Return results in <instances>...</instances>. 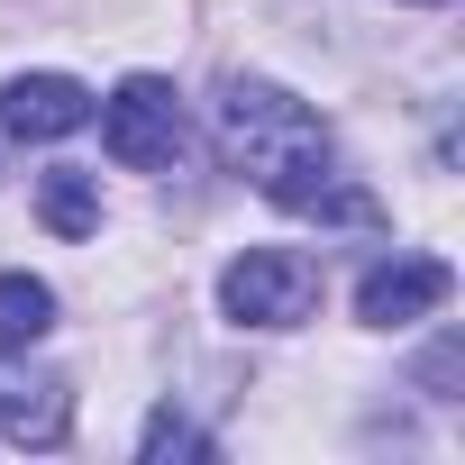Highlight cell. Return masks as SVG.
<instances>
[{
    "mask_svg": "<svg viewBox=\"0 0 465 465\" xmlns=\"http://www.w3.org/2000/svg\"><path fill=\"white\" fill-rule=\"evenodd\" d=\"M219 155L238 164L274 210H320V219H374L365 192H347L329 173V128L311 101H292L283 83H228L219 92Z\"/></svg>",
    "mask_w": 465,
    "mask_h": 465,
    "instance_id": "cell-1",
    "label": "cell"
},
{
    "mask_svg": "<svg viewBox=\"0 0 465 465\" xmlns=\"http://www.w3.org/2000/svg\"><path fill=\"white\" fill-rule=\"evenodd\" d=\"M219 311L238 329H302L320 311V265L302 247H247L219 274Z\"/></svg>",
    "mask_w": 465,
    "mask_h": 465,
    "instance_id": "cell-2",
    "label": "cell"
},
{
    "mask_svg": "<svg viewBox=\"0 0 465 465\" xmlns=\"http://www.w3.org/2000/svg\"><path fill=\"white\" fill-rule=\"evenodd\" d=\"M101 146L128 164V173H164L183 155V101L164 74H128L110 101H101Z\"/></svg>",
    "mask_w": 465,
    "mask_h": 465,
    "instance_id": "cell-3",
    "label": "cell"
},
{
    "mask_svg": "<svg viewBox=\"0 0 465 465\" xmlns=\"http://www.w3.org/2000/svg\"><path fill=\"white\" fill-rule=\"evenodd\" d=\"M447 292H456V274H447L438 256H392V265H374V274L356 283V320H365V329H411V320L447 311Z\"/></svg>",
    "mask_w": 465,
    "mask_h": 465,
    "instance_id": "cell-4",
    "label": "cell"
},
{
    "mask_svg": "<svg viewBox=\"0 0 465 465\" xmlns=\"http://www.w3.org/2000/svg\"><path fill=\"white\" fill-rule=\"evenodd\" d=\"M83 119H92V92L74 74H19L0 92V128L10 137H74Z\"/></svg>",
    "mask_w": 465,
    "mask_h": 465,
    "instance_id": "cell-5",
    "label": "cell"
},
{
    "mask_svg": "<svg viewBox=\"0 0 465 465\" xmlns=\"http://www.w3.org/2000/svg\"><path fill=\"white\" fill-rule=\"evenodd\" d=\"M74 429V392L55 374H28V365H0V438L19 447H55Z\"/></svg>",
    "mask_w": 465,
    "mask_h": 465,
    "instance_id": "cell-6",
    "label": "cell"
},
{
    "mask_svg": "<svg viewBox=\"0 0 465 465\" xmlns=\"http://www.w3.org/2000/svg\"><path fill=\"white\" fill-rule=\"evenodd\" d=\"M37 219L55 228V238H92V228H101V183H92L83 164H55V173L37 183Z\"/></svg>",
    "mask_w": 465,
    "mask_h": 465,
    "instance_id": "cell-7",
    "label": "cell"
},
{
    "mask_svg": "<svg viewBox=\"0 0 465 465\" xmlns=\"http://www.w3.org/2000/svg\"><path fill=\"white\" fill-rule=\"evenodd\" d=\"M46 329H55V292H46L37 274H0V347L19 356V347H37Z\"/></svg>",
    "mask_w": 465,
    "mask_h": 465,
    "instance_id": "cell-8",
    "label": "cell"
},
{
    "mask_svg": "<svg viewBox=\"0 0 465 465\" xmlns=\"http://www.w3.org/2000/svg\"><path fill=\"white\" fill-rule=\"evenodd\" d=\"M146 456H210V438H201L183 411H155V420H146Z\"/></svg>",
    "mask_w": 465,
    "mask_h": 465,
    "instance_id": "cell-9",
    "label": "cell"
},
{
    "mask_svg": "<svg viewBox=\"0 0 465 465\" xmlns=\"http://www.w3.org/2000/svg\"><path fill=\"white\" fill-rule=\"evenodd\" d=\"M429 10H438V0H429Z\"/></svg>",
    "mask_w": 465,
    "mask_h": 465,
    "instance_id": "cell-10",
    "label": "cell"
}]
</instances>
